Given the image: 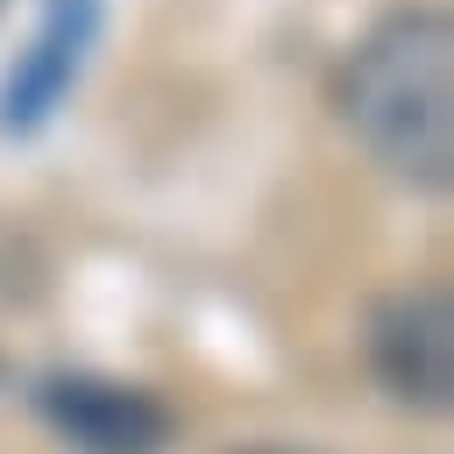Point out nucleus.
Returning <instances> with one entry per match:
<instances>
[{
    "label": "nucleus",
    "instance_id": "4",
    "mask_svg": "<svg viewBox=\"0 0 454 454\" xmlns=\"http://www.w3.org/2000/svg\"><path fill=\"white\" fill-rule=\"evenodd\" d=\"M99 35V0H50L28 50L14 57L7 85H0V135H35L50 128V114L71 99L78 71H85V50Z\"/></svg>",
    "mask_w": 454,
    "mask_h": 454
},
{
    "label": "nucleus",
    "instance_id": "6",
    "mask_svg": "<svg viewBox=\"0 0 454 454\" xmlns=\"http://www.w3.org/2000/svg\"><path fill=\"white\" fill-rule=\"evenodd\" d=\"M0 7H7V0H0Z\"/></svg>",
    "mask_w": 454,
    "mask_h": 454
},
{
    "label": "nucleus",
    "instance_id": "3",
    "mask_svg": "<svg viewBox=\"0 0 454 454\" xmlns=\"http://www.w3.org/2000/svg\"><path fill=\"white\" fill-rule=\"evenodd\" d=\"M369 376L404 411H447L454 397V305L447 284H404L369 312Z\"/></svg>",
    "mask_w": 454,
    "mask_h": 454
},
{
    "label": "nucleus",
    "instance_id": "2",
    "mask_svg": "<svg viewBox=\"0 0 454 454\" xmlns=\"http://www.w3.org/2000/svg\"><path fill=\"white\" fill-rule=\"evenodd\" d=\"M35 419L71 447V454H170L177 419L156 390L99 369H50L28 390Z\"/></svg>",
    "mask_w": 454,
    "mask_h": 454
},
{
    "label": "nucleus",
    "instance_id": "5",
    "mask_svg": "<svg viewBox=\"0 0 454 454\" xmlns=\"http://www.w3.org/2000/svg\"><path fill=\"white\" fill-rule=\"evenodd\" d=\"M227 454H312V447H291V440H248V447H227Z\"/></svg>",
    "mask_w": 454,
    "mask_h": 454
},
{
    "label": "nucleus",
    "instance_id": "1",
    "mask_svg": "<svg viewBox=\"0 0 454 454\" xmlns=\"http://www.w3.org/2000/svg\"><path fill=\"white\" fill-rule=\"evenodd\" d=\"M333 121L404 192L454 177V21L440 0L383 7L333 71Z\"/></svg>",
    "mask_w": 454,
    "mask_h": 454
}]
</instances>
